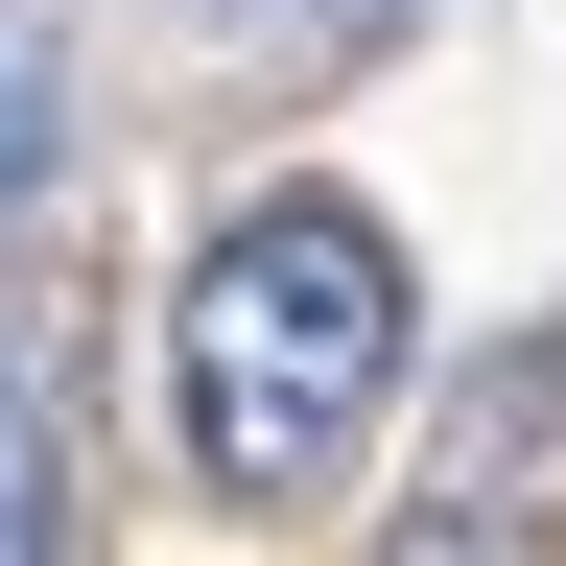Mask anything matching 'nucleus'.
<instances>
[{
	"label": "nucleus",
	"mask_w": 566,
	"mask_h": 566,
	"mask_svg": "<svg viewBox=\"0 0 566 566\" xmlns=\"http://www.w3.org/2000/svg\"><path fill=\"white\" fill-rule=\"evenodd\" d=\"M566 424V331L543 354H495V401H472V449H449V495H424V543H520V449Z\"/></svg>",
	"instance_id": "f03ea898"
},
{
	"label": "nucleus",
	"mask_w": 566,
	"mask_h": 566,
	"mask_svg": "<svg viewBox=\"0 0 566 566\" xmlns=\"http://www.w3.org/2000/svg\"><path fill=\"white\" fill-rule=\"evenodd\" d=\"M71 543V424H48V378H0V566H48Z\"/></svg>",
	"instance_id": "20e7f679"
},
{
	"label": "nucleus",
	"mask_w": 566,
	"mask_h": 566,
	"mask_svg": "<svg viewBox=\"0 0 566 566\" xmlns=\"http://www.w3.org/2000/svg\"><path fill=\"white\" fill-rule=\"evenodd\" d=\"M401 354H424V283L401 237L354 189H237L189 237V307H166V424H189V472L212 495H331L354 449H378V401H401Z\"/></svg>",
	"instance_id": "f257e3e1"
},
{
	"label": "nucleus",
	"mask_w": 566,
	"mask_h": 566,
	"mask_svg": "<svg viewBox=\"0 0 566 566\" xmlns=\"http://www.w3.org/2000/svg\"><path fill=\"white\" fill-rule=\"evenodd\" d=\"M71 166V0H0V212Z\"/></svg>",
	"instance_id": "7ed1b4c3"
},
{
	"label": "nucleus",
	"mask_w": 566,
	"mask_h": 566,
	"mask_svg": "<svg viewBox=\"0 0 566 566\" xmlns=\"http://www.w3.org/2000/svg\"><path fill=\"white\" fill-rule=\"evenodd\" d=\"M237 24H283V48H401L424 0H237Z\"/></svg>",
	"instance_id": "39448f33"
}]
</instances>
